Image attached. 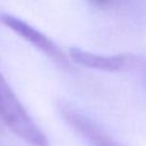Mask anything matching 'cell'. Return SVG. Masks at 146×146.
Here are the masks:
<instances>
[{
  "label": "cell",
  "mask_w": 146,
  "mask_h": 146,
  "mask_svg": "<svg viewBox=\"0 0 146 146\" xmlns=\"http://www.w3.org/2000/svg\"><path fill=\"white\" fill-rule=\"evenodd\" d=\"M62 114L76 132L85 137L92 146H119L98 124L68 105L62 106Z\"/></svg>",
  "instance_id": "obj_3"
},
{
  "label": "cell",
  "mask_w": 146,
  "mask_h": 146,
  "mask_svg": "<svg viewBox=\"0 0 146 146\" xmlns=\"http://www.w3.org/2000/svg\"><path fill=\"white\" fill-rule=\"evenodd\" d=\"M0 22L5 27L12 30L14 33H17L19 37H22L25 41L30 42L36 49L42 51L58 66L63 68H69V60L64 55V53L58 48V45H55L48 36L44 35L37 28L9 13H0Z\"/></svg>",
  "instance_id": "obj_2"
},
{
  "label": "cell",
  "mask_w": 146,
  "mask_h": 146,
  "mask_svg": "<svg viewBox=\"0 0 146 146\" xmlns=\"http://www.w3.org/2000/svg\"><path fill=\"white\" fill-rule=\"evenodd\" d=\"M69 58L78 66L104 72H119L126 67H128L129 62L132 60L131 56L127 54L101 55V54L85 51L80 48L69 49Z\"/></svg>",
  "instance_id": "obj_4"
},
{
  "label": "cell",
  "mask_w": 146,
  "mask_h": 146,
  "mask_svg": "<svg viewBox=\"0 0 146 146\" xmlns=\"http://www.w3.org/2000/svg\"><path fill=\"white\" fill-rule=\"evenodd\" d=\"M91 4L96 5L100 8H108V7H113V5H118L119 3H122L123 0H88Z\"/></svg>",
  "instance_id": "obj_5"
},
{
  "label": "cell",
  "mask_w": 146,
  "mask_h": 146,
  "mask_svg": "<svg viewBox=\"0 0 146 146\" xmlns=\"http://www.w3.org/2000/svg\"><path fill=\"white\" fill-rule=\"evenodd\" d=\"M0 117L17 136L32 146H50L46 135L33 122L0 72Z\"/></svg>",
  "instance_id": "obj_1"
}]
</instances>
